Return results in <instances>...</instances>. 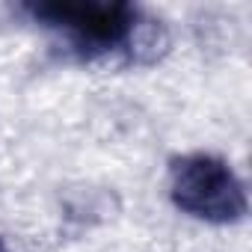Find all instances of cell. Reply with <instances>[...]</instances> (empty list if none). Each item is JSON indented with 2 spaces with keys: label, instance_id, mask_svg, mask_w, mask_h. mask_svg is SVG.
<instances>
[{
  "label": "cell",
  "instance_id": "obj_3",
  "mask_svg": "<svg viewBox=\"0 0 252 252\" xmlns=\"http://www.w3.org/2000/svg\"><path fill=\"white\" fill-rule=\"evenodd\" d=\"M0 252H6V246H3V243H0Z\"/></svg>",
  "mask_w": 252,
  "mask_h": 252
},
{
  "label": "cell",
  "instance_id": "obj_2",
  "mask_svg": "<svg viewBox=\"0 0 252 252\" xmlns=\"http://www.w3.org/2000/svg\"><path fill=\"white\" fill-rule=\"evenodd\" d=\"M172 202L205 222H237L246 214V190L237 172L214 155H187L172 166Z\"/></svg>",
  "mask_w": 252,
  "mask_h": 252
},
{
  "label": "cell",
  "instance_id": "obj_1",
  "mask_svg": "<svg viewBox=\"0 0 252 252\" xmlns=\"http://www.w3.org/2000/svg\"><path fill=\"white\" fill-rule=\"evenodd\" d=\"M39 24L63 30L83 57H107L137 42L140 9L98 0H54L27 9Z\"/></svg>",
  "mask_w": 252,
  "mask_h": 252
}]
</instances>
